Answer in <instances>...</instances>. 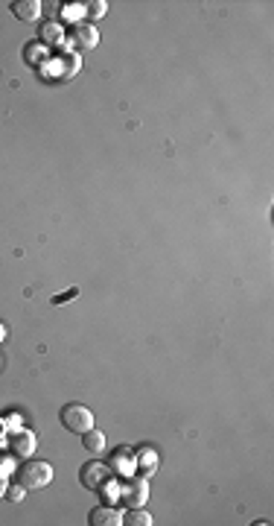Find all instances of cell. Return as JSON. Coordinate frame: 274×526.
I'll return each mask as SVG.
<instances>
[{"instance_id": "14", "label": "cell", "mask_w": 274, "mask_h": 526, "mask_svg": "<svg viewBox=\"0 0 274 526\" xmlns=\"http://www.w3.org/2000/svg\"><path fill=\"white\" fill-rule=\"evenodd\" d=\"M24 53H26V62H33V65H38V67H44V65L50 62V47H47V44H41V41L30 44Z\"/></svg>"}, {"instance_id": "18", "label": "cell", "mask_w": 274, "mask_h": 526, "mask_svg": "<svg viewBox=\"0 0 274 526\" xmlns=\"http://www.w3.org/2000/svg\"><path fill=\"white\" fill-rule=\"evenodd\" d=\"M24 497H26V488L21 486V482H18V479H15V482H9L6 500H12V503H24Z\"/></svg>"}, {"instance_id": "10", "label": "cell", "mask_w": 274, "mask_h": 526, "mask_svg": "<svg viewBox=\"0 0 274 526\" xmlns=\"http://www.w3.org/2000/svg\"><path fill=\"white\" fill-rule=\"evenodd\" d=\"M41 9H44L41 0H18V3H12V12H15L21 21H38Z\"/></svg>"}, {"instance_id": "22", "label": "cell", "mask_w": 274, "mask_h": 526, "mask_svg": "<svg viewBox=\"0 0 274 526\" xmlns=\"http://www.w3.org/2000/svg\"><path fill=\"white\" fill-rule=\"evenodd\" d=\"M6 433H9V427H6V421H3V416H0V442L6 438Z\"/></svg>"}, {"instance_id": "4", "label": "cell", "mask_w": 274, "mask_h": 526, "mask_svg": "<svg viewBox=\"0 0 274 526\" xmlns=\"http://www.w3.org/2000/svg\"><path fill=\"white\" fill-rule=\"evenodd\" d=\"M120 500L128 506V509H140L146 506L149 500V479L146 477H128L120 482Z\"/></svg>"}, {"instance_id": "6", "label": "cell", "mask_w": 274, "mask_h": 526, "mask_svg": "<svg viewBox=\"0 0 274 526\" xmlns=\"http://www.w3.org/2000/svg\"><path fill=\"white\" fill-rule=\"evenodd\" d=\"M108 468L114 471V477L117 479H128V477H135L137 474V450L132 447H117L111 453V459H108Z\"/></svg>"}, {"instance_id": "7", "label": "cell", "mask_w": 274, "mask_h": 526, "mask_svg": "<svg viewBox=\"0 0 274 526\" xmlns=\"http://www.w3.org/2000/svg\"><path fill=\"white\" fill-rule=\"evenodd\" d=\"M35 445H38V438L33 430H15L9 436V450H12V457H18V459H33V453H35Z\"/></svg>"}, {"instance_id": "20", "label": "cell", "mask_w": 274, "mask_h": 526, "mask_svg": "<svg viewBox=\"0 0 274 526\" xmlns=\"http://www.w3.org/2000/svg\"><path fill=\"white\" fill-rule=\"evenodd\" d=\"M6 488H9V474L0 471V497H6Z\"/></svg>"}, {"instance_id": "3", "label": "cell", "mask_w": 274, "mask_h": 526, "mask_svg": "<svg viewBox=\"0 0 274 526\" xmlns=\"http://www.w3.org/2000/svg\"><path fill=\"white\" fill-rule=\"evenodd\" d=\"M79 67H82L79 53H55V56H50V62L41 70H44L50 79H74L79 74Z\"/></svg>"}, {"instance_id": "16", "label": "cell", "mask_w": 274, "mask_h": 526, "mask_svg": "<svg viewBox=\"0 0 274 526\" xmlns=\"http://www.w3.org/2000/svg\"><path fill=\"white\" fill-rule=\"evenodd\" d=\"M62 18L65 21H82L85 18V3H65L62 6Z\"/></svg>"}, {"instance_id": "21", "label": "cell", "mask_w": 274, "mask_h": 526, "mask_svg": "<svg viewBox=\"0 0 274 526\" xmlns=\"http://www.w3.org/2000/svg\"><path fill=\"white\" fill-rule=\"evenodd\" d=\"M76 295H79V290H70V293H65V295H55V298H53V302H55V304H59V302H67V298H76Z\"/></svg>"}, {"instance_id": "1", "label": "cell", "mask_w": 274, "mask_h": 526, "mask_svg": "<svg viewBox=\"0 0 274 526\" xmlns=\"http://www.w3.org/2000/svg\"><path fill=\"white\" fill-rule=\"evenodd\" d=\"M15 479L24 488H47L53 482V465L41 459H24V465L15 468Z\"/></svg>"}, {"instance_id": "13", "label": "cell", "mask_w": 274, "mask_h": 526, "mask_svg": "<svg viewBox=\"0 0 274 526\" xmlns=\"http://www.w3.org/2000/svg\"><path fill=\"white\" fill-rule=\"evenodd\" d=\"M41 44H47V47H53V44H65V30L59 24H44L41 26Z\"/></svg>"}, {"instance_id": "8", "label": "cell", "mask_w": 274, "mask_h": 526, "mask_svg": "<svg viewBox=\"0 0 274 526\" xmlns=\"http://www.w3.org/2000/svg\"><path fill=\"white\" fill-rule=\"evenodd\" d=\"M70 44L76 50H94L99 44V30L94 24H76L74 33H70Z\"/></svg>"}, {"instance_id": "5", "label": "cell", "mask_w": 274, "mask_h": 526, "mask_svg": "<svg viewBox=\"0 0 274 526\" xmlns=\"http://www.w3.org/2000/svg\"><path fill=\"white\" fill-rule=\"evenodd\" d=\"M79 479H82V486L85 488H91V491H103L108 482L114 479V471L105 465V462H85L82 465V471H79Z\"/></svg>"}, {"instance_id": "2", "label": "cell", "mask_w": 274, "mask_h": 526, "mask_svg": "<svg viewBox=\"0 0 274 526\" xmlns=\"http://www.w3.org/2000/svg\"><path fill=\"white\" fill-rule=\"evenodd\" d=\"M59 418H62V427L70 430V433H88L94 427V412L85 406V404H65L62 412H59Z\"/></svg>"}, {"instance_id": "11", "label": "cell", "mask_w": 274, "mask_h": 526, "mask_svg": "<svg viewBox=\"0 0 274 526\" xmlns=\"http://www.w3.org/2000/svg\"><path fill=\"white\" fill-rule=\"evenodd\" d=\"M82 445H85V450L88 453H103L105 450V433L103 430H96V427H91L88 433H82Z\"/></svg>"}, {"instance_id": "19", "label": "cell", "mask_w": 274, "mask_h": 526, "mask_svg": "<svg viewBox=\"0 0 274 526\" xmlns=\"http://www.w3.org/2000/svg\"><path fill=\"white\" fill-rule=\"evenodd\" d=\"M3 421H6V427H9V433H15V430H21V416H15V412H9V416H3Z\"/></svg>"}, {"instance_id": "23", "label": "cell", "mask_w": 274, "mask_h": 526, "mask_svg": "<svg viewBox=\"0 0 274 526\" xmlns=\"http://www.w3.org/2000/svg\"><path fill=\"white\" fill-rule=\"evenodd\" d=\"M6 334H9V331H6V324L0 322V343H3V339H6Z\"/></svg>"}, {"instance_id": "17", "label": "cell", "mask_w": 274, "mask_h": 526, "mask_svg": "<svg viewBox=\"0 0 274 526\" xmlns=\"http://www.w3.org/2000/svg\"><path fill=\"white\" fill-rule=\"evenodd\" d=\"M108 12L105 0H94V3H85V18H103Z\"/></svg>"}, {"instance_id": "12", "label": "cell", "mask_w": 274, "mask_h": 526, "mask_svg": "<svg viewBox=\"0 0 274 526\" xmlns=\"http://www.w3.org/2000/svg\"><path fill=\"white\" fill-rule=\"evenodd\" d=\"M155 468H157V453H155L152 447H143V450L137 453V471L149 479V477L155 474Z\"/></svg>"}, {"instance_id": "15", "label": "cell", "mask_w": 274, "mask_h": 526, "mask_svg": "<svg viewBox=\"0 0 274 526\" xmlns=\"http://www.w3.org/2000/svg\"><path fill=\"white\" fill-rule=\"evenodd\" d=\"M123 523L126 526H152V515L143 506L140 509H128L123 515Z\"/></svg>"}, {"instance_id": "9", "label": "cell", "mask_w": 274, "mask_h": 526, "mask_svg": "<svg viewBox=\"0 0 274 526\" xmlns=\"http://www.w3.org/2000/svg\"><path fill=\"white\" fill-rule=\"evenodd\" d=\"M88 523L91 526H120L123 523V511H117L114 506H96L91 509V515H88Z\"/></svg>"}]
</instances>
